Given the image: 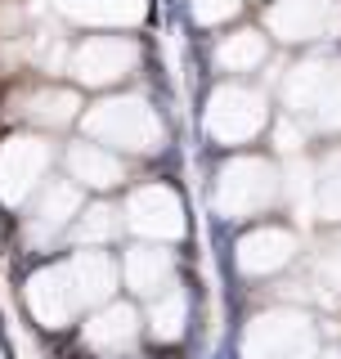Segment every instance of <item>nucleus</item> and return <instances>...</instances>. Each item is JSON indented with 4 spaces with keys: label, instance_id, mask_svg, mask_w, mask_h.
I'll list each match as a JSON object with an SVG mask.
<instances>
[{
    "label": "nucleus",
    "instance_id": "nucleus-1",
    "mask_svg": "<svg viewBox=\"0 0 341 359\" xmlns=\"http://www.w3.org/2000/svg\"><path fill=\"white\" fill-rule=\"evenodd\" d=\"M86 135L95 144H108V153H157L166 144L162 117L135 95L86 108Z\"/></svg>",
    "mask_w": 341,
    "mask_h": 359
},
{
    "label": "nucleus",
    "instance_id": "nucleus-2",
    "mask_svg": "<svg viewBox=\"0 0 341 359\" xmlns=\"http://www.w3.org/2000/svg\"><path fill=\"white\" fill-rule=\"evenodd\" d=\"M283 104L319 130H341V59H310L283 81Z\"/></svg>",
    "mask_w": 341,
    "mask_h": 359
},
{
    "label": "nucleus",
    "instance_id": "nucleus-3",
    "mask_svg": "<svg viewBox=\"0 0 341 359\" xmlns=\"http://www.w3.org/2000/svg\"><path fill=\"white\" fill-rule=\"evenodd\" d=\"M319 355V328L305 310H265L243 332V359H314Z\"/></svg>",
    "mask_w": 341,
    "mask_h": 359
},
{
    "label": "nucleus",
    "instance_id": "nucleus-4",
    "mask_svg": "<svg viewBox=\"0 0 341 359\" xmlns=\"http://www.w3.org/2000/svg\"><path fill=\"white\" fill-rule=\"evenodd\" d=\"M211 202H215V211L229 216V220H247V216L269 211L279 202L274 162H265V157H234V162L215 175Z\"/></svg>",
    "mask_w": 341,
    "mask_h": 359
},
{
    "label": "nucleus",
    "instance_id": "nucleus-5",
    "mask_svg": "<svg viewBox=\"0 0 341 359\" xmlns=\"http://www.w3.org/2000/svg\"><path fill=\"white\" fill-rule=\"evenodd\" d=\"M207 135L215 144H247L269 126V108L260 90L247 86H220L207 99Z\"/></svg>",
    "mask_w": 341,
    "mask_h": 359
},
{
    "label": "nucleus",
    "instance_id": "nucleus-6",
    "mask_svg": "<svg viewBox=\"0 0 341 359\" xmlns=\"http://www.w3.org/2000/svg\"><path fill=\"white\" fill-rule=\"evenodd\" d=\"M81 211V184L72 180H50L45 175L36 189H32V202H27V216H22V238L36 243V247H50L67 233V224L76 220Z\"/></svg>",
    "mask_w": 341,
    "mask_h": 359
},
{
    "label": "nucleus",
    "instance_id": "nucleus-7",
    "mask_svg": "<svg viewBox=\"0 0 341 359\" xmlns=\"http://www.w3.org/2000/svg\"><path fill=\"white\" fill-rule=\"evenodd\" d=\"M50 162H54L50 140H41V135H9L0 144V202L22 207L32 198V189L50 175Z\"/></svg>",
    "mask_w": 341,
    "mask_h": 359
},
{
    "label": "nucleus",
    "instance_id": "nucleus-8",
    "mask_svg": "<svg viewBox=\"0 0 341 359\" xmlns=\"http://www.w3.org/2000/svg\"><path fill=\"white\" fill-rule=\"evenodd\" d=\"M140 63V45L131 36H86L67 54V72L81 86H117Z\"/></svg>",
    "mask_w": 341,
    "mask_h": 359
},
{
    "label": "nucleus",
    "instance_id": "nucleus-9",
    "mask_svg": "<svg viewBox=\"0 0 341 359\" xmlns=\"http://www.w3.org/2000/svg\"><path fill=\"white\" fill-rule=\"evenodd\" d=\"M121 224L135 229L140 238H149V243H170V238L185 233V202L170 194L166 184H144L126 198Z\"/></svg>",
    "mask_w": 341,
    "mask_h": 359
},
{
    "label": "nucleus",
    "instance_id": "nucleus-10",
    "mask_svg": "<svg viewBox=\"0 0 341 359\" xmlns=\"http://www.w3.org/2000/svg\"><path fill=\"white\" fill-rule=\"evenodd\" d=\"M269 32L292 45L341 36V0H279L269 9Z\"/></svg>",
    "mask_w": 341,
    "mask_h": 359
},
{
    "label": "nucleus",
    "instance_id": "nucleus-11",
    "mask_svg": "<svg viewBox=\"0 0 341 359\" xmlns=\"http://www.w3.org/2000/svg\"><path fill=\"white\" fill-rule=\"evenodd\" d=\"M22 306H27V314L36 323H45V328H63V323H72V314L81 306H76V292H72V278H67L63 261L36 269V274L22 283Z\"/></svg>",
    "mask_w": 341,
    "mask_h": 359
},
{
    "label": "nucleus",
    "instance_id": "nucleus-12",
    "mask_svg": "<svg viewBox=\"0 0 341 359\" xmlns=\"http://www.w3.org/2000/svg\"><path fill=\"white\" fill-rule=\"evenodd\" d=\"M238 269L247 278H265V274H279L297 261V233L279 229V224H260V229L243 233L238 238Z\"/></svg>",
    "mask_w": 341,
    "mask_h": 359
},
{
    "label": "nucleus",
    "instance_id": "nucleus-13",
    "mask_svg": "<svg viewBox=\"0 0 341 359\" xmlns=\"http://www.w3.org/2000/svg\"><path fill=\"white\" fill-rule=\"evenodd\" d=\"M67 278H72V292H76V306H104V301L112 297V287H117V265L108 261L104 252H72L63 261Z\"/></svg>",
    "mask_w": 341,
    "mask_h": 359
},
{
    "label": "nucleus",
    "instance_id": "nucleus-14",
    "mask_svg": "<svg viewBox=\"0 0 341 359\" xmlns=\"http://www.w3.org/2000/svg\"><path fill=\"white\" fill-rule=\"evenodd\" d=\"M135 337H140V314L131 306H121V301H104L86 319V346H95L104 355H117L126 346H135Z\"/></svg>",
    "mask_w": 341,
    "mask_h": 359
},
{
    "label": "nucleus",
    "instance_id": "nucleus-15",
    "mask_svg": "<svg viewBox=\"0 0 341 359\" xmlns=\"http://www.w3.org/2000/svg\"><path fill=\"white\" fill-rule=\"evenodd\" d=\"M67 180L86 189H117L126 180V166L104 144H72L67 149Z\"/></svg>",
    "mask_w": 341,
    "mask_h": 359
},
{
    "label": "nucleus",
    "instance_id": "nucleus-16",
    "mask_svg": "<svg viewBox=\"0 0 341 359\" xmlns=\"http://www.w3.org/2000/svg\"><path fill=\"white\" fill-rule=\"evenodd\" d=\"M170 274H175V261L162 247H131L126 252V287L140 292V297H157V292L170 287Z\"/></svg>",
    "mask_w": 341,
    "mask_h": 359
},
{
    "label": "nucleus",
    "instance_id": "nucleus-17",
    "mask_svg": "<svg viewBox=\"0 0 341 359\" xmlns=\"http://www.w3.org/2000/svg\"><path fill=\"white\" fill-rule=\"evenodd\" d=\"M14 112H18V117H27V121H36V126H67V121L81 112V99H76L72 90H50V86H41V90L18 95V99H14Z\"/></svg>",
    "mask_w": 341,
    "mask_h": 359
},
{
    "label": "nucleus",
    "instance_id": "nucleus-18",
    "mask_svg": "<svg viewBox=\"0 0 341 359\" xmlns=\"http://www.w3.org/2000/svg\"><path fill=\"white\" fill-rule=\"evenodd\" d=\"M59 14L95 27H126L144 18V0H59Z\"/></svg>",
    "mask_w": 341,
    "mask_h": 359
},
{
    "label": "nucleus",
    "instance_id": "nucleus-19",
    "mask_svg": "<svg viewBox=\"0 0 341 359\" xmlns=\"http://www.w3.org/2000/svg\"><path fill=\"white\" fill-rule=\"evenodd\" d=\"M121 229H126V224H121V211H117V207H108V202H90V207L81 202L76 220L67 224L72 243H81V247H108Z\"/></svg>",
    "mask_w": 341,
    "mask_h": 359
},
{
    "label": "nucleus",
    "instance_id": "nucleus-20",
    "mask_svg": "<svg viewBox=\"0 0 341 359\" xmlns=\"http://www.w3.org/2000/svg\"><path fill=\"white\" fill-rule=\"evenodd\" d=\"M265 54H269V41L252 27L234 32V36H225L215 45V63H220L225 72H252V67L265 63Z\"/></svg>",
    "mask_w": 341,
    "mask_h": 359
},
{
    "label": "nucleus",
    "instance_id": "nucleus-21",
    "mask_svg": "<svg viewBox=\"0 0 341 359\" xmlns=\"http://www.w3.org/2000/svg\"><path fill=\"white\" fill-rule=\"evenodd\" d=\"M185 319H189V297L180 287L170 292H157L153 306H149V332L157 341H175L180 332H185Z\"/></svg>",
    "mask_w": 341,
    "mask_h": 359
},
{
    "label": "nucleus",
    "instance_id": "nucleus-22",
    "mask_svg": "<svg viewBox=\"0 0 341 359\" xmlns=\"http://www.w3.org/2000/svg\"><path fill=\"white\" fill-rule=\"evenodd\" d=\"M319 216L341 220V153H333L319 166Z\"/></svg>",
    "mask_w": 341,
    "mask_h": 359
},
{
    "label": "nucleus",
    "instance_id": "nucleus-23",
    "mask_svg": "<svg viewBox=\"0 0 341 359\" xmlns=\"http://www.w3.org/2000/svg\"><path fill=\"white\" fill-rule=\"evenodd\" d=\"M189 5H193V18L202 27H220V22H229L243 9V0H189Z\"/></svg>",
    "mask_w": 341,
    "mask_h": 359
},
{
    "label": "nucleus",
    "instance_id": "nucleus-24",
    "mask_svg": "<svg viewBox=\"0 0 341 359\" xmlns=\"http://www.w3.org/2000/svg\"><path fill=\"white\" fill-rule=\"evenodd\" d=\"M319 274L328 278V283H333L337 292H341V243H333L323 252V261H319Z\"/></svg>",
    "mask_w": 341,
    "mask_h": 359
},
{
    "label": "nucleus",
    "instance_id": "nucleus-25",
    "mask_svg": "<svg viewBox=\"0 0 341 359\" xmlns=\"http://www.w3.org/2000/svg\"><path fill=\"white\" fill-rule=\"evenodd\" d=\"M279 149H283V153H297V149H301V130L283 121V126H279Z\"/></svg>",
    "mask_w": 341,
    "mask_h": 359
},
{
    "label": "nucleus",
    "instance_id": "nucleus-26",
    "mask_svg": "<svg viewBox=\"0 0 341 359\" xmlns=\"http://www.w3.org/2000/svg\"><path fill=\"white\" fill-rule=\"evenodd\" d=\"M314 359H341V355L337 351H323V355H314Z\"/></svg>",
    "mask_w": 341,
    "mask_h": 359
},
{
    "label": "nucleus",
    "instance_id": "nucleus-27",
    "mask_svg": "<svg viewBox=\"0 0 341 359\" xmlns=\"http://www.w3.org/2000/svg\"><path fill=\"white\" fill-rule=\"evenodd\" d=\"M0 359H5V355H0Z\"/></svg>",
    "mask_w": 341,
    "mask_h": 359
}]
</instances>
